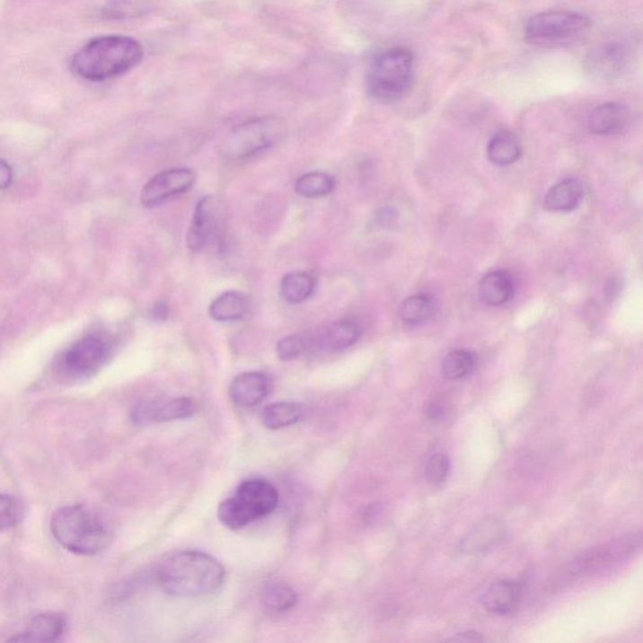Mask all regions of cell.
Wrapping results in <instances>:
<instances>
[{"mask_svg": "<svg viewBox=\"0 0 643 643\" xmlns=\"http://www.w3.org/2000/svg\"><path fill=\"white\" fill-rule=\"evenodd\" d=\"M361 328L356 322L342 320L334 322L321 332L312 336V353H333L345 351L357 342Z\"/></svg>", "mask_w": 643, "mask_h": 643, "instance_id": "cell-13", "label": "cell"}, {"mask_svg": "<svg viewBox=\"0 0 643 643\" xmlns=\"http://www.w3.org/2000/svg\"><path fill=\"white\" fill-rule=\"evenodd\" d=\"M304 406L295 402H277L267 406L261 412V422L269 430L292 427L302 420Z\"/></svg>", "mask_w": 643, "mask_h": 643, "instance_id": "cell-23", "label": "cell"}, {"mask_svg": "<svg viewBox=\"0 0 643 643\" xmlns=\"http://www.w3.org/2000/svg\"><path fill=\"white\" fill-rule=\"evenodd\" d=\"M248 308L247 295L229 291L214 299L209 307V316L216 322L238 321L247 314Z\"/></svg>", "mask_w": 643, "mask_h": 643, "instance_id": "cell-22", "label": "cell"}, {"mask_svg": "<svg viewBox=\"0 0 643 643\" xmlns=\"http://www.w3.org/2000/svg\"><path fill=\"white\" fill-rule=\"evenodd\" d=\"M522 156V144L515 134L509 130L497 132L488 145V157L498 166L516 163Z\"/></svg>", "mask_w": 643, "mask_h": 643, "instance_id": "cell-21", "label": "cell"}, {"mask_svg": "<svg viewBox=\"0 0 643 643\" xmlns=\"http://www.w3.org/2000/svg\"><path fill=\"white\" fill-rule=\"evenodd\" d=\"M334 179L326 172H313L299 176L295 181V191L304 198L327 197L334 189Z\"/></svg>", "mask_w": 643, "mask_h": 643, "instance_id": "cell-29", "label": "cell"}, {"mask_svg": "<svg viewBox=\"0 0 643 643\" xmlns=\"http://www.w3.org/2000/svg\"><path fill=\"white\" fill-rule=\"evenodd\" d=\"M414 77V53L405 47H393L372 59L366 75V87L372 99L393 103L408 96Z\"/></svg>", "mask_w": 643, "mask_h": 643, "instance_id": "cell-4", "label": "cell"}, {"mask_svg": "<svg viewBox=\"0 0 643 643\" xmlns=\"http://www.w3.org/2000/svg\"><path fill=\"white\" fill-rule=\"evenodd\" d=\"M591 28V19L581 13L548 11L529 19L525 40L539 47L570 46L585 40Z\"/></svg>", "mask_w": 643, "mask_h": 643, "instance_id": "cell-7", "label": "cell"}, {"mask_svg": "<svg viewBox=\"0 0 643 643\" xmlns=\"http://www.w3.org/2000/svg\"><path fill=\"white\" fill-rule=\"evenodd\" d=\"M169 316V305L165 301L157 302L153 310V317L157 321H165Z\"/></svg>", "mask_w": 643, "mask_h": 643, "instance_id": "cell-35", "label": "cell"}, {"mask_svg": "<svg viewBox=\"0 0 643 643\" xmlns=\"http://www.w3.org/2000/svg\"><path fill=\"white\" fill-rule=\"evenodd\" d=\"M522 585L513 579L493 583L482 595V606L490 613L507 614L518 607Z\"/></svg>", "mask_w": 643, "mask_h": 643, "instance_id": "cell-16", "label": "cell"}, {"mask_svg": "<svg viewBox=\"0 0 643 643\" xmlns=\"http://www.w3.org/2000/svg\"><path fill=\"white\" fill-rule=\"evenodd\" d=\"M157 581L166 594L186 598L205 597L223 587L225 569L209 554L182 551L163 559L157 570Z\"/></svg>", "mask_w": 643, "mask_h": 643, "instance_id": "cell-1", "label": "cell"}, {"mask_svg": "<svg viewBox=\"0 0 643 643\" xmlns=\"http://www.w3.org/2000/svg\"><path fill=\"white\" fill-rule=\"evenodd\" d=\"M316 289V278L308 272L286 274L280 285V293L285 301L292 304H304Z\"/></svg>", "mask_w": 643, "mask_h": 643, "instance_id": "cell-25", "label": "cell"}, {"mask_svg": "<svg viewBox=\"0 0 643 643\" xmlns=\"http://www.w3.org/2000/svg\"><path fill=\"white\" fill-rule=\"evenodd\" d=\"M197 176L190 169H172L157 173L144 186L141 204L145 207H157L167 198L190 190Z\"/></svg>", "mask_w": 643, "mask_h": 643, "instance_id": "cell-11", "label": "cell"}, {"mask_svg": "<svg viewBox=\"0 0 643 643\" xmlns=\"http://www.w3.org/2000/svg\"><path fill=\"white\" fill-rule=\"evenodd\" d=\"M66 621L56 613H42L31 620V625L18 638L12 641L22 642H50L56 641L63 635Z\"/></svg>", "mask_w": 643, "mask_h": 643, "instance_id": "cell-18", "label": "cell"}, {"mask_svg": "<svg viewBox=\"0 0 643 643\" xmlns=\"http://www.w3.org/2000/svg\"><path fill=\"white\" fill-rule=\"evenodd\" d=\"M223 210L216 197H204L195 207L186 244L192 251H201L216 241L222 228Z\"/></svg>", "mask_w": 643, "mask_h": 643, "instance_id": "cell-10", "label": "cell"}, {"mask_svg": "<svg viewBox=\"0 0 643 643\" xmlns=\"http://www.w3.org/2000/svg\"><path fill=\"white\" fill-rule=\"evenodd\" d=\"M111 349L109 337L101 333L88 334L62 353L57 368L68 380H84L101 370Z\"/></svg>", "mask_w": 643, "mask_h": 643, "instance_id": "cell-8", "label": "cell"}, {"mask_svg": "<svg viewBox=\"0 0 643 643\" xmlns=\"http://www.w3.org/2000/svg\"><path fill=\"white\" fill-rule=\"evenodd\" d=\"M279 494L272 482L266 479H248L236 489L234 495L223 501L217 516L226 528H244L269 515L278 506Z\"/></svg>", "mask_w": 643, "mask_h": 643, "instance_id": "cell-5", "label": "cell"}, {"mask_svg": "<svg viewBox=\"0 0 643 643\" xmlns=\"http://www.w3.org/2000/svg\"><path fill=\"white\" fill-rule=\"evenodd\" d=\"M450 471V460L446 454L436 453L428 459L427 479L430 484L441 485L446 480Z\"/></svg>", "mask_w": 643, "mask_h": 643, "instance_id": "cell-32", "label": "cell"}, {"mask_svg": "<svg viewBox=\"0 0 643 643\" xmlns=\"http://www.w3.org/2000/svg\"><path fill=\"white\" fill-rule=\"evenodd\" d=\"M447 411H449V410H447L445 403L440 401L433 402L430 406H428L427 415L431 420L441 421L446 418L447 414H449Z\"/></svg>", "mask_w": 643, "mask_h": 643, "instance_id": "cell-33", "label": "cell"}, {"mask_svg": "<svg viewBox=\"0 0 643 643\" xmlns=\"http://www.w3.org/2000/svg\"><path fill=\"white\" fill-rule=\"evenodd\" d=\"M53 537L66 550L80 556H94L111 544V532L96 514L81 506L57 510L50 520Z\"/></svg>", "mask_w": 643, "mask_h": 643, "instance_id": "cell-3", "label": "cell"}, {"mask_svg": "<svg viewBox=\"0 0 643 643\" xmlns=\"http://www.w3.org/2000/svg\"><path fill=\"white\" fill-rule=\"evenodd\" d=\"M479 295L484 304L498 307L507 304L514 295V279L506 270L488 273L479 283Z\"/></svg>", "mask_w": 643, "mask_h": 643, "instance_id": "cell-17", "label": "cell"}, {"mask_svg": "<svg viewBox=\"0 0 643 643\" xmlns=\"http://www.w3.org/2000/svg\"><path fill=\"white\" fill-rule=\"evenodd\" d=\"M273 383L263 372H244L239 374L229 387L230 399L242 408H253L266 400L272 391Z\"/></svg>", "mask_w": 643, "mask_h": 643, "instance_id": "cell-12", "label": "cell"}, {"mask_svg": "<svg viewBox=\"0 0 643 643\" xmlns=\"http://www.w3.org/2000/svg\"><path fill=\"white\" fill-rule=\"evenodd\" d=\"M630 121L629 109L623 103L607 102L598 106L589 116V131L595 135L619 134Z\"/></svg>", "mask_w": 643, "mask_h": 643, "instance_id": "cell-15", "label": "cell"}, {"mask_svg": "<svg viewBox=\"0 0 643 643\" xmlns=\"http://www.w3.org/2000/svg\"><path fill=\"white\" fill-rule=\"evenodd\" d=\"M286 135V121L277 116L249 119L226 135L220 145V154L230 161L247 159L276 146Z\"/></svg>", "mask_w": 643, "mask_h": 643, "instance_id": "cell-6", "label": "cell"}, {"mask_svg": "<svg viewBox=\"0 0 643 643\" xmlns=\"http://www.w3.org/2000/svg\"><path fill=\"white\" fill-rule=\"evenodd\" d=\"M477 366V357L468 349H455L443 362V374L446 380L459 381L471 376Z\"/></svg>", "mask_w": 643, "mask_h": 643, "instance_id": "cell-28", "label": "cell"}, {"mask_svg": "<svg viewBox=\"0 0 643 643\" xmlns=\"http://www.w3.org/2000/svg\"><path fill=\"white\" fill-rule=\"evenodd\" d=\"M435 302L427 295H416L405 299L400 308V317L403 323L418 326L434 316Z\"/></svg>", "mask_w": 643, "mask_h": 643, "instance_id": "cell-27", "label": "cell"}, {"mask_svg": "<svg viewBox=\"0 0 643 643\" xmlns=\"http://www.w3.org/2000/svg\"><path fill=\"white\" fill-rule=\"evenodd\" d=\"M583 186L577 179H566L551 186L545 195L547 209L553 211L575 210L583 198Z\"/></svg>", "mask_w": 643, "mask_h": 643, "instance_id": "cell-20", "label": "cell"}, {"mask_svg": "<svg viewBox=\"0 0 643 643\" xmlns=\"http://www.w3.org/2000/svg\"><path fill=\"white\" fill-rule=\"evenodd\" d=\"M144 55V47L135 38L97 37L72 57L71 68L82 80L103 82L137 67Z\"/></svg>", "mask_w": 643, "mask_h": 643, "instance_id": "cell-2", "label": "cell"}, {"mask_svg": "<svg viewBox=\"0 0 643 643\" xmlns=\"http://www.w3.org/2000/svg\"><path fill=\"white\" fill-rule=\"evenodd\" d=\"M378 217V222L383 224V225H387V224H390L392 222L393 216H392V211L390 209H383L381 210L380 216Z\"/></svg>", "mask_w": 643, "mask_h": 643, "instance_id": "cell-37", "label": "cell"}, {"mask_svg": "<svg viewBox=\"0 0 643 643\" xmlns=\"http://www.w3.org/2000/svg\"><path fill=\"white\" fill-rule=\"evenodd\" d=\"M12 167L9 166L5 161L0 160V190L8 188V186L12 184Z\"/></svg>", "mask_w": 643, "mask_h": 643, "instance_id": "cell-34", "label": "cell"}, {"mask_svg": "<svg viewBox=\"0 0 643 643\" xmlns=\"http://www.w3.org/2000/svg\"><path fill=\"white\" fill-rule=\"evenodd\" d=\"M482 639L480 635H479L478 632H462L459 633L458 636H455V638L452 639V641H459V642H478L482 641Z\"/></svg>", "mask_w": 643, "mask_h": 643, "instance_id": "cell-36", "label": "cell"}, {"mask_svg": "<svg viewBox=\"0 0 643 643\" xmlns=\"http://www.w3.org/2000/svg\"><path fill=\"white\" fill-rule=\"evenodd\" d=\"M626 48L619 43L606 44L594 50L587 59L588 69L601 77H613L625 66Z\"/></svg>", "mask_w": 643, "mask_h": 643, "instance_id": "cell-19", "label": "cell"}, {"mask_svg": "<svg viewBox=\"0 0 643 643\" xmlns=\"http://www.w3.org/2000/svg\"><path fill=\"white\" fill-rule=\"evenodd\" d=\"M308 353H312V334H291L277 345V355L282 361H292Z\"/></svg>", "mask_w": 643, "mask_h": 643, "instance_id": "cell-30", "label": "cell"}, {"mask_svg": "<svg viewBox=\"0 0 643 643\" xmlns=\"http://www.w3.org/2000/svg\"><path fill=\"white\" fill-rule=\"evenodd\" d=\"M260 602L270 613H285L297 603V594L282 582H268L260 591Z\"/></svg>", "mask_w": 643, "mask_h": 643, "instance_id": "cell-24", "label": "cell"}, {"mask_svg": "<svg viewBox=\"0 0 643 643\" xmlns=\"http://www.w3.org/2000/svg\"><path fill=\"white\" fill-rule=\"evenodd\" d=\"M194 400L189 397L165 399V397H151L138 401L131 411V418L138 427H149L182 418H190L195 414Z\"/></svg>", "mask_w": 643, "mask_h": 643, "instance_id": "cell-9", "label": "cell"}, {"mask_svg": "<svg viewBox=\"0 0 643 643\" xmlns=\"http://www.w3.org/2000/svg\"><path fill=\"white\" fill-rule=\"evenodd\" d=\"M21 503L11 495L0 494V531L18 524L22 518Z\"/></svg>", "mask_w": 643, "mask_h": 643, "instance_id": "cell-31", "label": "cell"}, {"mask_svg": "<svg viewBox=\"0 0 643 643\" xmlns=\"http://www.w3.org/2000/svg\"><path fill=\"white\" fill-rule=\"evenodd\" d=\"M638 544H639V539L636 542L635 537H633L600 545V547L583 553L577 559L575 568L577 572L583 573L587 572V570H597L603 568V567L611 566V564L623 559V557L627 556V554H631Z\"/></svg>", "mask_w": 643, "mask_h": 643, "instance_id": "cell-14", "label": "cell"}, {"mask_svg": "<svg viewBox=\"0 0 643 643\" xmlns=\"http://www.w3.org/2000/svg\"><path fill=\"white\" fill-rule=\"evenodd\" d=\"M503 528L497 520H484L462 542V550L468 553L484 551L499 542Z\"/></svg>", "mask_w": 643, "mask_h": 643, "instance_id": "cell-26", "label": "cell"}]
</instances>
